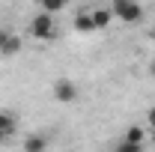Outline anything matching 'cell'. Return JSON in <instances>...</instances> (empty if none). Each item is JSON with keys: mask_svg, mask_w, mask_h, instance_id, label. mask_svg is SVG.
Returning a JSON list of instances; mask_svg holds the SVG:
<instances>
[{"mask_svg": "<svg viewBox=\"0 0 155 152\" xmlns=\"http://www.w3.org/2000/svg\"><path fill=\"white\" fill-rule=\"evenodd\" d=\"M78 95H81V90H78L75 81H69V78H57L54 81V98L60 104H72V101H78Z\"/></svg>", "mask_w": 155, "mask_h": 152, "instance_id": "cell-3", "label": "cell"}, {"mask_svg": "<svg viewBox=\"0 0 155 152\" xmlns=\"http://www.w3.org/2000/svg\"><path fill=\"white\" fill-rule=\"evenodd\" d=\"M110 12L122 24H137V21L143 18V6L137 0H110Z\"/></svg>", "mask_w": 155, "mask_h": 152, "instance_id": "cell-2", "label": "cell"}, {"mask_svg": "<svg viewBox=\"0 0 155 152\" xmlns=\"http://www.w3.org/2000/svg\"><path fill=\"white\" fill-rule=\"evenodd\" d=\"M18 128V122H15V114L12 111H0V134H6V137H12Z\"/></svg>", "mask_w": 155, "mask_h": 152, "instance_id": "cell-6", "label": "cell"}, {"mask_svg": "<svg viewBox=\"0 0 155 152\" xmlns=\"http://www.w3.org/2000/svg\"><path fill=\"white\" fill-rule=\"evenodd\" d=\"M149 39H152V42H155V30H152V33H149Z\"/></svg>", "mask_w": 155, "mask_h": 152, "instance_id": "cell-14", "label": "cell"}, {"mask_svg": "<svg viewBox=\"0 0 155 152\" xmlns=\"http://www.w3.org/2000/svg\"><path fill=\"white\" fill-rule=\"evenodd\" d=\"M45 146H48L45 137H27V140H24V149H30V152H42Z\"/></svg>", "mask_w": 155, "mask_h": 152, "instance_id": "cell-9", "label": "cell"}, {"mask_svg": "<svg viewBox=\"0 0 155 152\" xmlns=\"http://www.w3.org/2000/svg\"><path fill=\"white\" fill-rule=\"evenodd\" d=\"M75 30H78V33H96V24H93V15H90V9H87V12H78V15H75Z\"/></svg>", "mask_w": 155, "mask_h": 152, "instance_id": "cell-7", "label": "cell"}, {"mask_svg": "<svg viewBox=\"0 0 155 152\" xmlns=\"http://www.w3.org/2000/svg\"><path fill=\"white\" fill-rule=\"evenodd\" d=\"M6 140H9V137H6V134H0V146H3V143H6Z\"/></svg>", "mask_w": 155, "mask_h": 152, "instance_id": "cell-13", "label": "cell"}, {"mask_svg": "<svg viewBox=\"0 0 155 152\" xmlns=\"http://www.w3.org/2000/svg\"><path fill=\"white\" fill-rule=\"evenodd\" d=\"M18 51H21V36L0 27V57L12 60V57H18Z\"/></svg>", "mask_w": 155, "mask_h": 152, "instance_id": "cell-4", "label": "cell"}, {"mask_svg": "<svg viewBox=\"0 0 155 152\" xmlns=\"http://www.w3.org/2000/svg\"><path fill=\"white\" fill-rule=\"evenodd\" d=\"M149 75L155 78V60H152V63H149Z\"/></svg>", "mask_w": 155, "mask_h": 152, "instance_id": "cell-12", "label": "cell"}, {"mask_svg": "<svg viewBox=\"0 0 155 152\" xmlns=\"http://www.w3.org/2000/svg\"><path fill=\"white\" fill-rule=\"evenodd\" d=\"M143 140H146L143 128H140V125H131V128L125 131V137L119 140V149L122 152H137V149H143Z\"/></svg>", "mask_w": 155, "mask_h": 152, "instance_id": "cell-5", "label": "cell"}, {"mask_svg": "<svg viewBox=\"0 0 155 152\" xmlns=\"http://www.w3.org/2000/svg\"><path fill=\"white\" fill-rule=\"evenodd\" d=\"M27 30H30V36H33V39L48 42V39L57 36V21H54V15H51V12H45V9H42L39 15H33V18H30V27H27Z\"/></svg>", "mask_w": 155, "mask_h": 152, "instance_id": "cell-1", "label": "cell"}, {"mask_svg": "<svg viewBox=\"0 0 155 152\" xmlns=\"http://www.w3.org/2000/svg\"><path fill=\"white\" fill-rule=\"evenodd\" d=\"M90 15H93V24H96V30H104L110 18H114V12L110 9H90Z\"/></svg>", "mask_w": 155, "mask_h": 152, "instance_id": "cell-8", "label": "cell"}, {"mask_svg": "<svg viewBox=\"0 0 155 152\" xmlns=\"http://www.w3.org/2000/svg\"><path fill=\"white\" fill-rule=\"evenodd\" d=\"M66 6H69V0H42V9L51 12V15L60 12V9H66Z\"/></svg>", "mask_w": 155, "mask_h": 152, "instance_id": "cell-10", "label": "cell"}, {"mask_svg": "<svg viewBox=\"0 0 155 152\" xmlns=\"http://www.w3.org/2000/svg\"><path fill=\"white\" fill-rule=\"evenodd\" d=\"M146 122H149V128L155 131V104L149 107V114H146Z\"/></svg>", "mask_w": 155, "mask_h": 152, "instance_id": "cell-11", "label": "cell"}]
</instances>
